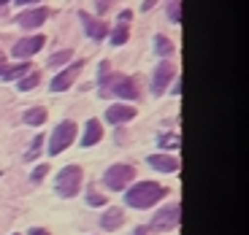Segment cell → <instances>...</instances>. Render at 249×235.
<instances>
[{
  "instance_id": "1",
  "label": "cell",
  "mask_w": 249,
  "mask_h": 235,
  "mask_svg": "<svg viewBox=\"0 0 249 235\" xmlns=\"http://www.w3.org/2000/svg\"><path fill=\"white\" fill-rule=\"evenodd\" d=\"M100 98H124V100H138L141 89L138 81L133 76H122V73H111L108 62H100Z\"/></svg>"
},
{
  "instance_id": "2",
  "label": "cell",
  "mask_w": 249,
  "mask_h": 235,
  "mask_svg": "<svg viewBox=\"0 0 249 235\" xmlns=\"http://www.w3.org/2000/svg\"><path fill=\"white\" fill-rule=\"evenodd\" d=\"M165 195H168V189H165V186L155 184V181H138L136 186H130V189H127L124 203L133 205V208H149V205L160 203Z\"/></svg>"
},
{
  "instance_id": "3",
  "label": "cell",
  "mask_w": 249,
  "mask_h": 235,
  "mask_svg": "<svg viewBox=\"0 0 249 235\" xmlns=\"http://www.w3.org/2000/svg\"><path fill=\"white\" fill-rule=\"evenodd\" d=\"M57 195L60 198H73L76 192L81 189V168L79 165H68V168H62L60 173H57Z\"/></svg>"
},
{
  "instance_id": "4",
  "label": "cell",
  "mask_w": 249,
  "mask_h": 235,
  "mask_svg": "<svg viewBox=\"0 0 249 235\" xmlns=\"http://www.w3.org/2000/svg\"><path fill=\"white\" fill-rule=\"evenodd\" d=\"M73 138H76V122L73 119L60 122L54 127V133H52V138H49V154L54 157V154H60V151H65V149L73 143Z\"/></svg>"
},
{
  "instance_id": "5",
  "label": "cell",
  "mask_w": 249,
  "mask_h": 235,
  "mask_svg": "<svg viewBox=\"0 0 249 235\" xmlns=\"http://www.w3.org/2000/svg\"><path fill=\"white\" fill-rule=\"evenodd\" d=\"M179 214H181V208L176 203L160 208L155 214V219H152V224L146 227V233H168V230H174L179 224Z\"/></svg>"
},
{
  "instance_id": "6",
  "label": "cell",
  "mask_w": 249,
  "mask_h": 235,
  "mask_svg": "<svg viewBox=\"0 0 249 235\" xmlns=\"http://www.w3.org/2000/svg\"><path fill=\"white\" fill-rule=\"evenodd\" d=\"M133 179H136V170H133L130 165H111L106 170V176H103V184H106L108 189L119 192V189H124V186L130 184Z\"/></svg>"
},
{
  "instance_id": "7",
  "label": "cell",
  "mask_w": 249,
  "mask_h": 235,
  "mask_svg": "<svg viewBox=\"0 0 249 235\" xmlns=\"http://www.w3.org/2000/svg\"><path fill=\"white\" fill-rule=\"evenodd\" d=\"M176 76V68H174V62H160L155 70V76H152V92L155 95H162L165 92V87H168V81Z\"/></svg>"
},
{
  "instance_id": "8",
  "label": "cell",
  "mask_w": 249,
  "mask_h": 235,
  "mask_svg": "<svg viewBox=\"0 0 249 235\" xmlns=\"http://www.w3.org/2000/svg\"><path fill=\"white\" fill-rule=\"evenodd\" d=\"M84 68V62H73V65H68V68L62 70V73H57L54 79H52V92H62V89H68L71 84L76 81V76H79V70Z\"/></svg>"
},
{
  "instance_id": "9",
  "label": "cell",
  "mask_w": 249,
  "mask_h": 235,
  "mask_svg": "<svg viewBox=\"0 0 249 235\" xmlns=\"http://www.w3.org/2000/svg\"><path fill=\"white\" fill-rule=\"evenodd\" d=\"M41 46H44V35H30V38L17 41L14 49H11V54L19 57V60H25V57H33L36 51H41Z\"/></svg>"
},
{
  "instance_id": "10",
  "label": "cell",
  "mask_w": 249,
  "mask_h": 235,
  "mask_svg": "<svg viewBox=\"0 0 249 235\" xmlns=\"http://www.w3.org/2000/svg\"><path fill=\"white\" fill-rule=\"evenodd\" d=\"M46 19H49V8H30V11L19 14L17 22L22 27H27V30H36L38 25H44Z\"/></svg>"
},
{
  "instance_id": "11",
  "label": "cell",
  "mask_w": 249,
  "mask_h": 235,
  "mask_svg": "<svg viewBox=\"0 0 249 235\" xmlns=\"http://www.w3.org/2000/svg\"><path fill=\"white\" fill-rule=\"evenodd\" d=\"M81 22H84V27H87V35L95 38V41H100V38L108 35V25L103 22V19H92L89 14H81Z\"/></svg>"
},
{
  "instance_id": "12",
  "label": "cell",
  "mask_w": 249,
  "mask_h": 235,
  "mask_svg": "<svg viewBox=\"0 0 249 235\" xmlns=\"http://www.w3.org/2000/svg\"><path fill=\"white\" fill-rule=\"evenodd\" d=\"M133 117H136V108H133V105H119L117 103L106 111V119L111 124H124V122H130Z\"/></svg>"
},
{
  "instance_id": "13",
  "label": "cell",
  "mask_w": 249,
  "mask_h": 235,
  "mask_svg": "<svg viewBox=\"0 0 249 235\" xmlns=\"http://www.w3.org/2000/svg\"><path fill=\"white\" fill-rule=\"evenodd\" d=\"M149 165L155 168V170H160V173H176V170H179V160L171 157V154H152Z\"/></svg>"
},
{
  "instance_id": "14",
  "label": "cell",
  "mask_w": 249,
  "mask_h": 235,
  "mask_svg": "<svg viewBox=\"0 0 249 235\" xmlns=\"http://www.w3.org/2000/svg\"><path fill=\"white\" fill-rule=\"evenodd\" d=\"M100 138H103V124L98 122V119H89L87 127H84V138H81V146H92V143H98Z\"/></svg>"
},
{
  "instance_id": "15",
  "label": "cell",
  "mask_w": 249,
  "mask_h": 235,
  "mask_svg": "<svg viewBox=\"0 0 249 235\" xmlns=\"http://www.w3.org/2000/svg\"><path fill=\"white\" fill-rule=\"evenodd\" d=\"M122 219H124V214L119 208H108L103 217H100V227L103 230H119L122 227Z\"/></svg>"
},
{
  "instance_id": "16",
  "label": "cell",
  "mask_w": 249,
  "mask_h": 235,
  "mask_svg": "<svg viewBox=\"0 0 249 235\" xmlns=\"http://www.w3.org/2000/svg\"><path fill=\"white\" fill-rule=\"evenodd\" d=\"M27 70H30V65H27V62H22V65H8V68H0V76L8 81V79H17V76L27 73Z\"/></svg>"
},
{
  "instance_id": "17",
  "label": "cell",
  "mask_w": 249,
  "mask_h": 235,
  "mask_svg": "<svg viewBox=\"0 0 249 235\" xmlns=\"http://www.w3.org/2000/svg\"><path fill=\"white\" fill-rule=\"evenodd\" d=\"M25 122L27 124H44L46 122V108H41V105H38V108H30V111L25 114Z\"/></svg>"
},
{
  "instance_id": "18",
  "label": "cell",
  "mask_w": 249,
  "mask_h": 235,
  "mask_svg": "<svg viewBox=\"0 0 249 235\" xmlns=\"http://www.w3.org/2000/svg\"><path fill=\"white\" fill-rule=\"evenodd\" d=\"M127 38H130V33H127V25H117V30H111V44L114 46H122V44H127Z\"/></svg>"
},
{
  "instance_id": "19",
  "label": "cell",
  "mask_w": 249,
  "mask_h": 235,
  "mask_svg": "<svg viewBox=\"0 0 249 235\" xmlns=\"http://www.w3.org/2000/svg\"><path fill=\"white\" fill-rule=\"evenodd\" d=\"M155 46H157V54H162V57H171V54H174V44H171L165 35H157V38H155Z\"/></svg>"
},
{
  "instance_id": "20",
  "label": "cell",
  "mask_w": 249,
  "mask_h": 235,
  "mask_svg": "<svg viewBox=\"0 0 249 235\" xmlns=\"http://www.w3.org/2000/svg\"><path fill=\"white\" fill-rule=\"evenodd\" d=\"M71 57H73V51H71V49L57 51V54H52V57H49V68H57V65H62V62H68Z\"/></svg>"
},
{
  "instance_id": "21",
  "label": "cell",
  "mask_w": 249,
  "mask_h": 235,
  "mask_svg": "<svg viewBox=\"0 0 249 235\" xmlns=\"http://www.w3.org/2000/svg\"><path fill=\"white\" fill-rule=\"evenodd\" d=\"M38 81H41V76H38L36 70H30V76H25V79L19 81V89H22V92H27V89H33V87H36Z\"/></svg>"
},
{
  "instance_id": "22",
  "label": "cell",
  "mask_w": 249,
  "mask_h": 235,
  "mask_svg": "<svg viewBox=\"0 0 249 235\" xmlns=\"http://www.w3.org/2000/svg\"><path fill=\"white\" fill-rule=\"evenodd\" d=\"M157 141H160V146H168V149H176V146H179V138L171 135V133H168V135H160Z\"/></svg>"
},
{
  "instance_id": "23",
  "label": "cell",
  "mask_w": 249,
  "mask_h": 235,
  "mask_svg": "<svg viewBox=\"0 0 249 235\" xmlns=\"http://www.w3.org/2000/svg\"><path fill=\"white\" fill-rule=\"evenodd\" d=\"M87 203L89 205H103V203H106V198H103V195H100V192H89V195H87Z\"/></svg>"
},
{
  "instance_id": "24",
  "label": "cell",
  "mask_w": 249,
  "mask_h": 235,
  "mask_svg": "<svg viewBox=\"0 0 249 235\" xmlns=\"http://www.w3.org/2000/svg\"><path fill=\"white\" fill-rule=\"evenodd\" d=\"M111 6H114V0H95V11L98 14H106Z\"/></svg>"
},
{
  "instance_id": "25",
  "label": "cell",
  "mask_w": 249,
  "mask_h": 235,
  "mask_svg": "<svg viewBox=\"0 0 249 235\" xmlns=\"http://www.w3.org/2000/svg\"><path fill=\"white\" fill-rule=\"evenodd\" d=\"M46 173H49V165H38L36 170H33V181H41Z\"/></svg>"
},
{
  "instance_id": "26",
  "label": "cell",
  "mask_w": 249,
  "mask_h": 235,
  "mask_svg": "<svg viewBox=\"0 0 249 235\" xmlns=\"http://www.w3.org/2000/svg\"><path fill=\"white\" fill-rule=\"evenodd\" d=\"M168 17L174 19V22H179L181 19V14H179V3H174V6H171V11H168Z\"/></svg>"
},
{
  "instance_id": "27",
  "label": "cell",
  "mask_w": 249,
  "mask_h": 235,
  "mask_svg": "<svg viewBox=\"0 0 249 235\" xmlns=\"http://www.w3.org/2000/svg\"><path fill=\"white\" fill-rule=\"evenodd\" d=\"M155 3H157V0H143V6H141V11H149V8L155 6Z\"/></svg>"
},
{
  "instance_id": "28",
  "label": "cell",
  "mask_w": 249,
  "mask_h": 235,
  "mask_svg": "<svg viewBox=\"0 0 249 235\" xmlns=\"http://www.w3.org/2000/svg\"><path fill=\"white\" fill-rule=\"evenodd\" d=\"M30 235H49V233H46L44 227H33V230H30Z\"/></svg>"
},
{
  "instance_id": "29",
  "label": "cell",
  "mask_w": 249,
  "mask_h": 235,
  "mask_svg": "<svg viewBox=\"0 0 249 235\" xmlns=\"http://www.w3.org/2000/svg\"><path fill=\"white\" fill-rule=\"evenodd\" d=\"M19 6H27V3H36V0H17Z\"/></svg>"
},
{
  "instance_id": "30",
  "label": "cell",
  "mask_w": 249,
  "mask_h": 235,
  "mask_svg": "<svg viewBox=\"0 0 249 235\" xmlns=\"http://www.w3.org/2000/svg\"><path fill=\"white\" fill-rule=\"evenodd\" d=\"M136 235H149V233H146V227H141V230H136Z\"/></svg>"
},
{
  "instance_id": "31",
  "label": "cell",
  "mask_w": 249,
  "mask_h": 235,
  "mask_svg": "<svg viewBox=\"0 0 249 235\" xmlns=\"http://www.w3.org/2000/svg\"><path fill=\"white\" fill-rule=\"evenodd\" d=\"M3 60H6V54H3V51H0V68H3Z\"/></svg>"
},
{
  "instance_id": "32",
  "label": "cell",
  "mask_w": 249,
  "mask_h": 235,
  "mask_svg": "<svg viewBox=\"0 0 249 235\" xmlns=\"http://www.w3.org/2000/svg\"><path fill=\"white\" fill-rule=\"evenodd\" d=\"M14 235H19V233H14Z\"/></svg>"
},
{
  "instance_id": "33",
  "label": "cell",
  "mask_w": 249,
  "mask_h": 235,
  "mask_svg": "<svg viewBox=\"0 0 249 235\" xmlns=\"http://www.w3.org/2000/svg\"><path fill=\"white\" fill-rule=\"evenodd\" d=\"M0 3H3V0H0Z\"/></svg>"
}]
</instances>
